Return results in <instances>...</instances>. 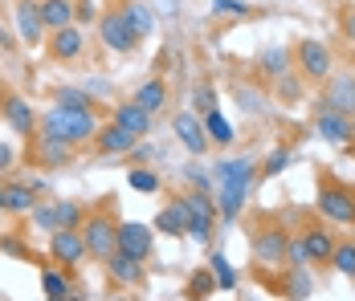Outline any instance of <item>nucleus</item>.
Here are the masks:
<instances>
[{
  "mask_svg": "<svg viewBox=\"0 0 355 301\" xmlns=\"http://www.w3.org/2000/svg\"><path fill=\"white\" fill-rule=\"evenodd\" d=\"M315 134L327 143H352V118L335 114V110H319L315 114Z\"/></svg>",
  "mask_w": 355,
  "mask_h": 301,
  "instance_id": "nucleus-18",
  "label": "nucleus"
},
{
  "mask_svg": "<svg viewBox=\"0 0 355 301\" xmlns=\"http://www.w3.org/2000/svg\"><path fill=\"white\" fill-rule=\"evenodd\" d=\"M180 203H184V236L196 240V244H209L213 240V224H216V203L209 200V192L180 196Z\"/></svg>",
  "mask_w": 355,
  "mask_h": 301,
  "instance_id": "nucleus-4",
  "label": "nucleus"
},
{
  "mask_svg": "<svg viewBox=\"0 0 355 301\" xmlns=\"http://www.w3.org/2000/svg\"><path fill=\"white\" fill-rule=\"evenodd\" d=\"M278 94H282L286 102H298L302 98V82H298L294 73H286V77H278Z\"/></svg>",
  "mask_w": 355,
  "mask_h": 301,
  "instance_id": "nucleus-40",
  "label": "nucleus"
},
{
  "mask_svg": "<svg viewBox=\"0 0 355 301\" xmlns=\"http://www.w3.org/2000/svg\"><path fill=\"white\" fill-rule=\"evenodd\" d=\"M352 138H355V114H352Z\"/></svg>",
  "mask_w": 355,
  "mask_h": 301,
  "instance_id": "nucleus-47",
  "label": "nucleus"
},
{
  "mask_svg": "<svg viewBox=\"0 0 355 301\" xmlns=\"http://www.w3.org/2000/svg\"><path fill=\"white\" fill-rule=\"evenodd\" d=\"M4 98H8V86H4V82H0V106H4Z\"/></svg>",
  "mask_w": 355,
  "mask_h": 301,
  "instance_id": "nucleus-44",
  "label": "nucleus"
},
{
  "mask_svg": "<svg viewBox=\"0 0 355 301\" xmlns=\"http://www.w3.org/2000/svg\"><path fill=\"white\" fill-rule=\"evenodd\" d=\"M73 21H94V4L90 0H78L73 4Z\"/></svg>",
  "mask_w": 355,
  "mask_h": 301,
  "instance_id": "nucleus-42",
  "label": "nucleus"
},
{
  "mask_svg": "<svg viewBox=\"0 0 355 301\" xmlns=\"http://www.w3.org/2000/svg\"><path fill=\"white\" fill-rule=\"evenodd\" d=\"M302 244H306V261H311V265H331V253H335V236L327 232L322 224L306 228V232H302Z\"/></svg>",
  "mask_w": 355,
  "mask_h": 301,
  "instance_id": "nucleus-19",
  "label": "nucleus"
},
{
  "mask_svg": "<svg viewBox=\"0 0 355 301\" xmlns=\"http://www.w3.org/2000/svg\"><path fill=\"white\" fill-rule=\"evenodd\" d=\"M110 122H114V127H123V131H131L135 138H143V134L151 131V114H143L135 102L114 106V110H110Z\"/></svg>",
  "mask_w": 355,
  "mask_h": 301,
  "instance_id": "nucleus-21",
  "label": "nucleus"
},
{
  "mask_svg": "<svg viewBox=\"0 0 355 301\" xmlns=\"http://www.w3.org/2000/svg\"><path fill=\"white\" fill-rule=\"evenodd\" d=\"M257 69H261L266 77H274V82L286 77V73H290V49H282V45H278V49H266V53L257 57Z\"/></svg>",
  "mask_w": 355,
  "mask_h": 301,
  "instance_id": "nucleus-29",
  "label": "nucleus"
},
{
  "mask_svg": "<svg viewBox=\"0 0 355 301\" xmlns=\"http://www.w3.org/2000/svg\"><path fill=\"white\" fill-rule=\"evenodd\" d=\"M151 248H155V236H151L147 224H139V220L119 224V248H114V253H123V257H131V261H147Z\"/></svg>",
  "mask_w": 355,
  "mask_h": 301,
  "instance_id": "nucleus-11",
  "label": "nucleus"
},
{
  "mask_svg": "<svg viewBox=\"0 0 355 301\" xmlns=\"http://www.w3.org/2000/svg\"><path fill=\"white\" fill-rule=\"evenodd\" d=\"M123 21H127V29L135 33V41L151 37V29H155V17H151V8H147L143 0H127V4H123Z\"/></svg>",
  "mask_w": 355,
  "mask_h": 301,
  "instance_id": "nucleus-25",
  "label": "nucleus"
},
{
  "mask_svg": "<svg viewBox=\"0 0 355 301\" xmlns=\"http://www.w3.org/2000/svg\"><path fill=\"white\" fill-rule=\"evenodd\" d=\"M192 106H196L192 114H200V118H205L209 110H216V94H213V86H200V90L192 94Z\"/></svg>",
  "mask_w": 355,
  "mask_h": 301,
  "instance_id": "nucleus-38",
  "label": "nucleus"
},
{
  "mask_svg": "<svg viewBox=\"0 0 355 301\" xmlns=\"http://www.w3.org/2000/svg\"><path fill=\"white\" fill-rule=\"evenodd\" d=\"M216 179H220V200H216V216L220 220H237L241 208H245V196H249V183H253V159H225L216 163Z\"/></svg>",
  "mask_w": 355,
  "mask_h": 301,
  "instance_id": "nucleus-2",
  "label": "nucleus"
},
{
  "mask_svg": "<svg viewBox=\"0 0 355 301\" xmlns=\"http://www.w3.org/2000/svg\"><path fill=\"white\" fill-rule=\"evenodd\" d=\"M286 240L290 236L282 228H257L253 232V261L266 268H282L286 265Z\"/></svg>",
  "mask_w": 355,
  "mask_h": 301,
  "instance_id": "nucleus-10",
  "label": "nucleus"
},
{
  "mask_svg": "<svg viewBox=\"0 0 355 301\" xmlns=\"http://www.w3.org/2000/svg\"><path fill=\"white\" fill-rule=\"evenodd\" d=\"M131 102L139 106L143 114H151V118H155V114L168 106V86H164V77H151V82H143L139 90L131 94Z\"/></svg>",
  "mask_w": 355,
  "mask_h": 301,
  "instance_id": "nucleus-20",
  "label": "nucleus"
},
{
  "mask_svg": "<svg viewBox=\"0 0 355 301\" xmlns=\"http://www.w3.org/2000/svg\"><path fill=\"white\" fill-rule=\"evenodd\" d=\"M331 268H339L343 277H355V240H335V253H331Z\"/></svg>",
  "mask_w": 355,
  "mask_h": 301,
  "instance_id": "nucleus-32",
  "label": "nucleus"
},
{
  "mask_svg": "<svg viewBox=\"0 0 355 301\" xmlns=\"http://www.w3.org/2000/svg\"><path fill=\"white\" fill-rule=\"evenodd\" d=\"M12 163H17V151L8 143H0V171H12Z\"/></svg>",
  "mask_w": 355,
  "mask_h": 301,
  "instance_id": "nucleus-43",
  "label": "nucleus"
},
{
  "mask_svg": "<svg viewBox=\"0 0 355 301\" xmlns=\"http://www.w3.org/2000/svg\"><path fill=\"white\" fill-rule=\"evenodd\" d=\"M0 118H4L17 134H25V138H33L37 122H41L37 110L29 106V98H21V94H12V90H8V98H4V106H0Z\"/></svg>",
  "mask_w": 355,
  "mask_h": 301,
  "instance_id": "nucleus-13",
  "label": "nucleus"
},
{
  "mask_svg": "<svg viewBox=\"0 0 355 301\" xmlns=\"http://www.w3.org/2000/svg\"><path fill=\"white\" fill-rule=\"evenodd\" d=\"M45 49H49L53 62H78L82 49H86V33H82L78 25H66V29H58V33L45 37Z\"/></svg>",
  "mask_w": 355,
  "mask_h": 301,
  "instance_id": "nucleus-15",
  "label": "nucleus"
},
{
  "mask_svg": "<svg viewBox=\"0 0 355 301\" xmlns=\"http://www.w3.org/2000/svg\"><path fill=\"white\" fill-rule=\"evenodd\" d=\"M41 4V25H45V37L58 33L73 25V0H37Z\"/></svg>",
  "mask_w": 355,
  "mask_h": 301,
  "instance_id": "nucleus-23",
  "label": "nucleus"
},
{
  "mask_svg": "<svg viewBox=\"0 0 355 301\" xmlns=\"http://www.w3.org/2000/svg\"><path fill=\"white\" fill-rule=\"evenodd\" d=\"M49 261L53 268H78L86 261V244H82V232L78 228H66V232H49Z\"/></svg>",
  "mask_w": 355,
  "mask_h": 301,
  "instance_id": "nucleus-7",
  "label": "nucleus"
},
{
  "mask_svg": "<svg viewBox=\"0 0 355 301\" xmlns=\"http://www.w3.org/2000/svg\"><path fill=\"white\" fill-rule=\"evenodd\" d=\"M155 232L184 236V203H180V196L172 203H164V208H159V216H155Z\"/></svg>",
  "mask_w": 355,
  "mask_h": 301,
  "instance_id": "nucleus-28",
  "label": "nucleus"
},
{
  "mask_svg": "<svg viewBox=\"0 0 355 301\" xmlns=\"http://www.w3.org/2000/svg\"><path fill=\"white\" fill-rule=\"evenodd\" d=\"M37 131L49 134V138H58V143H70L73 151H78V147L94 143L98 118H94V110H62V106H49V110L41 114Z\"/></svg>",
  "mask_w": 355,
  "mask_h": 301,
  "instance_id": "nucleus-1",
  "label": "nucleus"
},
{
  "mask_svg": "<svg viewBox=\"0 0 355 301\" xmlns=\"http://www.w3.org/2000/svg\"><path fill=\"white\" fill-rule=\"evenodd\" d=\"M311 293V281H306V268H290V298L302 301Z\"/></svg>",
  "mask_w": 355,
  "mask_h": 301,
  "instance_id": "nucleus-39",
  "label": "nucleus"
},
{
  "mask_svg": "<svg viewBox=\"0 0 355 301\" xmlns=\"http://www.w3.org/2000/svg\"><path fill=\"white\" fill-rule=\"evenodd\" d=\"M286 167H290V151L278 147V151H270V159L261 163V175H266V179H274V175H282Z\"/></svg>",
  "mask_w": 355,
  "mask_h": 301,
  "instance_id": "nucleus-36",
  "label": "nucleus"
},
{
  "mask_svg": "<svg viewBox=\"0 0 355 301\" xmlns=\"http://www.w3.org/2000/svg\"><path fill=\"white\" fill-rule=\"evenodd\" d=\"M98 41L107 45L110 53H131L139 41H135V33L127 29V21H123V12H103L98 17Z\"/></svg>",
  "mask_w": 355,
  "mask_h": 301,
  "instance_id": "nucleus-12",
  "label": "nucleus"
},
{
  "mask_svg": "<svg viewBox=\"0 0 355 301\" xmlns=\"http://www.w3.org/2000/svg\"><path fill=\"white\" fill-rule=\"evenodd\" d=\"M213 293H216L213 273H209V268H196V273H192V281H188V298H192V301H205V298H213Z\"/></svg>",
  "mask_w": 355,
  "mask_h": 301,
  "instance_id": "nucleus-34",
  "label": "nucleus"
},
{
  "mask_svg": "<svg viewBox=\"0 0 355 301\" xmlns=\"http://www.w3.org/2000/svg\"><path fill=\"white\" fill-rule=\"evenodd\" d=\"M103 265H107V277L114 285H139L143 281V261H131V257H123V253H110Z\"/></svg>",
  "mask_w": 355,
  "mask_h": 301,
  "instance_id": "nucleus-22",
  "label": "nucleus"
},
{
  "mask_svg": "<svg viewBox=\"0 0 355 301\" xmlns=\"http://www.w3.org/2000/svg\"><path fill=\"white\" fill-rule=\"evenodd\" d=\"M319 212H322V220H331V224H355V192L343 188V183H335V179H322Z\"/></svg>",
  "mask_w": 355,
  "mask_h": 301,
  "instance_id": "nucleus-6",
  "label": "nucleus"
},
{
  "mask_svg": "<svg viewBox=\"0 0 355 301\" xmlns=\"http://www.w3.org/2000/svg\"><path fill=\"white\" fill-rule=\"evenodd\" d=\"M322 110H335V114H355V73H331L322 82Z\"/></svg>",
  "mask_w": 355,
  "mask_h": 301,
  "instance_id": "nucleus-8",
  "label": "nucleus"
},
{
  "mask_svg": "<svg viewBox=\"0 0 355 301\" xmlns=\"http://www.w3.org/2000/svg\"><path fill=\"white\" fill-rule=\"evenodd\" d=\"M45 301H70V293H66V298H45Z\"/></svg>",
  "mask_w": 355,
  "mask_h": 301,
  "instance_id": "nucleus-46",
  "label": "nucleus"
},
{
  "mask_svg": "<svg viewBox=\"0 0 355 301\" xmlns=\"http://www.w3.org/2000/svg\"><path fill=\"white\" fill-rule=\"evenodd\" d=\"M172 131H176L180 147L184 151H192V155H205L213 143H209V134H205V122H200V114H192V110H184L172 118Z\"/></svg>",
  "mask_w": 355,
  "mask_h": 301,
  "instance_id": "nucleus-14",
  "label": "nucleus"
},
{
  "mask_svg": "<svg viewBox=\"0 0 355 301\" xmlns=\"http://www.w3.org/2000/svg\"><path fill=\"white\" fill-rule=\"evenodd\" d=\"M53 106H62V110H94L90 90H73V86H58L53 90Z\"/></svg>",
  "mask_w": 355,
  "mask_h": 301,
  "instance_id": "nucleus-30",
  "label": "nucleus"
},
{
  "mask_svg": "<svg viewBox=\"0 0 355 301\" xmlns=\"http://www.w3.org/2000/svg\"><path fill=\"white\" fill-rule=\"evenodd\" d=\"M12 17H17V29H21L25 45H45V25H41V4L37 0H17Z\"/></svg>",
  "mask_w": 355,
  "mask_h": 301,
  "instance_id": "nucleus-16",
  "label": "nucleus"
},
{
  "mask_svg": "<svg viewBox=\"0 0 355 301\" xmlns=\"http://www.w3.org/2000/svg\"><path fill=\"white\" fill-rule=\"evenodd\" d=\"M78 232H82V244H86V257H94V261H107L119 248V220L110 212H90Z\"/></svg>",
  "mask_w": 355,
  "mask_h": 301,
  "instance_id": "nucleus-3",
  "label": "nucleus"
},
{
  "mask_svg": "<svg viewBox=\"0 0 355 301\" xmlns=\"http://www.w3.org/2000/svg\"><path fill=\"white\" fill-rule=\"evenodd\" d=\"M294 62H298V73L306 82H327L335 73V53H331V45L319 41V37H302L298 49H294Z\"/></svg>",
  "mask_w": 355,
  "mask_h": 301,
  "instance_id": "nucleus-5",
  "label": "nucleus"
},
{
  "mask_svg": "<svg viewBox=\"0 0 355 301\" xmlns=\"http://www.w3.org/2000/svg\"><path fill=\"white\" fill-rule=\"evenodd\" d=\"M0 212H4V183H0Z\"/></svg>",
  "mask_w": 355,
  "mask_h": 301,
  "instance_id": "nucleus-45",
  "label": "nucleus"
},
{
  "mask_svg": "<svg viewBox=\"0 0 355 301\" xmlns=\"http://www.w3.org/2000/svg\"><path fill=\"white\" fill-rule=\"evenodd\" d=\"M94 147H98V155H131L139 147V138L131 131H123V127H114V122H107L94 134Z\"/></svg>",
  "mask_w": 355,
  "mask_h": 301,
  "instance_id": "nucleus-17",
  "label": "nucleus"
},
{
  "mask_svg": "<svg viewBox=\"0 0 355 301\" xmlns=\"http://www.w3.org/2000/svg\"><path fill=\"white\" fill-rule=\"evenodd\" d=\"M209 273H213L216 289H237V268L229 265L225 253H213V257H209Z\"/></svg>",
  "mask_w": 355,
  "mask_h": 301,
  "instance_id": "nucleus-31",
  "label": "nucleus"
},
{
  "mask_svg": "<svg viewBox=\"0 0 355 301\" xmlns=\"http://www.w3.org/2000/svg\"><path fill=\"white\" fill-rule=\"evenodd\" d=\"M29 159H33L37 167H70L73 163V147L37 131L33 138H29Z\"/></svg>",
  "mask_w": 355,
  "mask_h": 301,
  "instance_id": "nucleus-9",
  "label": "nucleus"
},
{
  "mask_svg": "<svg viewBox=\"0 0 355 301\" xmlns=\"http://www.w3.org/2000/svg\"><path fill=\"white\" fill-rule=\"evenodd\" d=\"M200 122H205V134H209V143H216V147H229V143L237 138L233 122H229V118H225L220 110H209V114H205Z\"/></svg>",
  "mask_w": 355,
  "mask_h": 301,
  "instance_id": "nucleus-27",
  "label": "nucleus"
},
{
  "mask_svg": "<svg viewBox=\"0 0 355 301\" xmlns=\"http://www.w3.org/2000/svg\"><path fill=\"white\" fill-rule=\"evenodd\" d=\"M339 29L347 41H355V4H343V12H339Z\"/></svg>",
  "mask_w": 355,
  "mask_h": 301,
  "instance_id": "nucleus-41",
  "label": "nucleus"
},
{
  "mask_svg": "<svg viewBox=\"0 0 355 301\" xmlns=\"http://www.w3.org/2000/svg\"><path fill=\"white\" fill-rule=\"evenodd\" d=\"M127 183H131V192H143V196H151V192H159V175L147 167H131L127 171Z\"/></svg>",
  "mask_w": 355,
  "mask_h": 301,
  "instance_id": "nucleus-35",
  "label": "nucleus"
},
{
  "mask_svg": "<svg viewBox=\"0 0 355 301\" xmlns=\"http://www.w3.org/2000/svg\"><path fill=\"white\" fill-rule=\"evenodd\" d=\"M286 265L290 268L311 265V261H306V244H302V236H290V240H286Z\"/></svg>",
  "mask_w": 355,
  "mask_h": 301,
  "instance_id": "nucleus-37",
  "label": "nucleus"
},
{
  "mask_svg": "<svg viewBox=\"0 0 355 301\" xmlns=\"http://www.w3.org/2000/svg\"><path fill=\"white\" fill-rule=\"evenodd\" d=\"M49 212H53V232L82 228V220H86V208H82L78 200H53L49 203Z\"/></svg>",
  "mask_w": 355,
  "mask_h": 301,
  "instance_id": "nucleus-26",
  "label": "nucleus"
},
{
  "mask_svg": "<svg viewBox=\"0 0 355 301\" xmlns=\"http://www.w3.org/2000/svg\"><path fill=\"white\" fill-rule=\"evenodd\" d=\"M41 289H45V298H66L70 293V277L62 268H45L41 273Z\"/></svg>",
  "mask_w": 355,
  "mask_h": 301,
  "instance_id": "nucleus-33",
  "label": "nucleus"
},
{
  "mask_svg": "<svg viewBox=\"0 0 355 301\" xmlns=\"http://www.w3.org/2000/svg\"><path fill=\"white\" fill-rule=\"evenodd\" d=\"M37 208V192L25 183V179H17V183H4V212H12V216H25V212H33Z\"/></svg>",
  "mask_w": 355,
  "mask_h": 301,
  "instance_id": "nucleus-24",
  "label": "nucleus"
}]
</instances>
